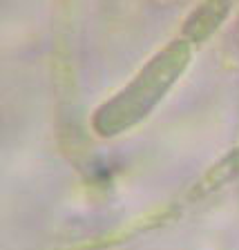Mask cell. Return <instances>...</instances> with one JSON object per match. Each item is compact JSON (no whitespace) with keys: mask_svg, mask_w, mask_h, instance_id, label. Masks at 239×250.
<instances>
[{"mask_svg":"<svg viewBox=\"0 0 239 250\" xmlns=\"http://www.w3.org/2000/svg\"><path fill=\"white\" fill-rule=\"evenodd\" d=\"M190 56V49L183 41L172 42L168 49H163L159 56H154L146 65V69L132 81L123 92L103 105L96 116V127L103 134L116 132L125 125L134 123L139 116H143L156 99L170 87V83L179 76Z\"/></svg>","mask_w":239,"mask_h":250,"instance_id":"cell-1","label":"cell"}]
</instances>
